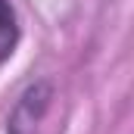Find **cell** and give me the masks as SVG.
Returning a JSON list of instances; mask_svg holds the SVG:
<instances>
[{
  "instance_id": "1",
  "label": "cell",
  "mask_w": 134,
  "mask_h": 134,
  "mask_svg": "<svg viewBox=\"0 0 134 134\" xmlns=\"http://www.w3.org/2000/svg\"><path fill=\"white\" fill-rule=\"evenodd\" d=\"M53 100V87L50 81H34L22 91V97L16 100L9 122H6V134H37V125L44 122L47 109Z\"/></svg>"
},
{
  "instance_id": "2",
  "label": "cell",
  "mask_w": 134,
  "mask_h": 134,
  "mask_svg": "<svg viewBox=\"0 0 134 134\" xmlns=\"http://www.w3.org/2000/svg\"><path fill=\"white\" fill-rule=\"evenodd\" d=\"M19 44V25H16V13L9 6V0H0V63L13 56Z\"/></svg>"
}]
</instances>
